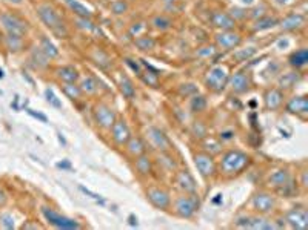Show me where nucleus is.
<instances>
[{
    "label": "nucleus",
    "mask_w": 308,
    "mask_h": 230,
    "mask_svg": "<svg viewBox=\"0 0 308 230\" xmlns=\"http://www.w3.org/2000/svg\"><path fill=\"white\" fill-rule=\"evenodd\" d=\"M299 80V75L294 72H287L279 79V88L282 89H290L296 85V82Z\"/></svg>",
    "instance_id": "72a5a7b5"
},
{
    "label": "nucleus",
    "mask_w": 308,
    "mask_h": 230,
    "mask_svg": "<svg viewBox=\"0 0 308 230\" xmlns=\"http://www.w3.org/2000/svg\"><path fill=\"white\" fill-rule=\"evenodd\" d=\"M228 69L225 66H213L207 74V85L213 91H222L228 83Z\"/></svg>",
    "instance_id": "423d86ee"
},
{
    "label": "nucleus",
    "mask_w": 308,
    "mask_h": 230,
    "mask_svg": "<svg viewBox=\"0 0 308 230\" xmlns=\"http://www.w3.org/2000/svg\"><path fill=\"white\" fill-rule=\"evenodd\" d=\"M0 224H2L5 228H14V218L10 213H5L0 216Z\"/></svg>",
    "instance_id": "49530a36"
},
{
    "label": "nucleus",
    "mask_w": 308,
    "mask_h": 230,
    "mask_svg": "<svg viewBox=\"0 0 308 230\" xmlns=\"http://www.w3.org/2000/svg\"><path fill=\"white\" fill-rule=\"evenodd\" d=\"M45 98H46V101H48L51 106H54V107H57V109L62 107V103H60V100L57 98V95L54 94L53 89H45Z\"/></svg>",
    "instance_id": "ea45409f"
},
{
    "label": "nucleus",
    "mask_w": 308,
    "mask_h": 230,
    "mask_svg": "<svg viewBox=\"0 0 308 230\" xmlns=\"http://www.w3.org/2000/svg\"><path fill=\"white\" fill-rule=\"evenodd\" d=\"M7 45L11 51H19L22 48V39L19 37H11V35H7Z\"/></svg>",
    "instance_id": "c03bdc74"
},
{
    "label": "nucleus",
    "mask_w": 308,
    "mask_h": 230,
    "mask_svg": "<svg viewBox=\"0 0 308 230\" xmlns=\"http://www.w3.org/2000/svg\"><path fill=\"white\" fill-rule=\"evenodd\" d=\"M179 92L182 95H191V94H197V88L194 85L188 83V85H182L180 89H179Z\"/></svg>",
    "instance_id": "de8ad7c7"
},
{
    "label": "nucleus",
    "mask_w": 308,
    "mask_h": 230,
    "mask_svg": "<svg viewBox=\"0 0 308 230\" xmlns=\"http://www.w3.org/2000/svg\"><path fill=\"white\" fill-rule=\"evenodd\" d=\"M77 26L82 28V29H85V31H89V32L97 31L96 25H94L89 19H83V17H79V19H77Z\"/></svg>",
    "instance_id": "37998d69"
},
{
    "label": "nucleus",
    "mask_w": 308,
    "mask_h": 230,
    "mask_svg": "<svg viewBox=\"0 0 308 230\" xmlns=\"http://www.w3.org/2000/svg\"><path fill=\"white\" fill-rule=\"evenodd\" d=\"M211 23H213L216 28L222 29V31H230V29L234 28L236 20H234L230 14H227V13H214V14L211 16Z\"/></svg>",
    "instance_id": "f3484780"
},
{
    "label": "nucleus",
    "mask_w": 308,
    "mask_h": 230,
    "mask_svg": "<svg viewBox=\"0 0 308 230\" xmlns=\"http://www.w3.org/2000/svg\"><path fill=\"white\" fill-rule=\"evenodd\" d=\"M125 63L137 74V75H140V72L143 71V65H142V62H137V60H133V59H125Z\"/></svg>",
    "instance_id": "a18cd8bd"
},
{
    "label": "nucleus",
    "mask_w": 308,
    "mask_h": 230,
    "mask_svg": "<svg viewBox=\"0 0 308 230\" xmlns=\"http://www.w3.org/2000/svg\"><path fill=\"white\" fill-rule=\"evenodd\" d=\"M7 203V194L4 189H0V206H4Z\"/></svg>",
    "instance_id": "864d4df0"
},
{
    "label": "nucleus",
    "mask_w": 308,
    "mask_h": 230,
    "mask_svg": "<svg viewBox=\"0 0 308 230\" xmlns=\"http://www.w3.org/2000/svg\"><path fill=\"white\" fill-rule=\"evenodd\" d=\"M94 119L99 126L105 128V129H111V126L116 122V113L111 107H108L105 104H97L94 107Z\"/></svg>",
    "instance_id": "9b49d317"
},
{
    "label": "nucleus",
    "mask_w": 308,
    "mask_h": 230,
    "mask_svg": "<svg viewBox=\"0 0 308 230\" xmlns=\"http://www.w3.org/2000/svg\"><path fill=\"white\" fill-rule=\"evenodd\" d=\"M291 228L294 230H306L308 228V213L305 209L297 207V209H291L285 219H284Z\"/></svg>",
    "instance_id": "9d476101"
},
{
    "label": "nucleus",
    "mask_w": 308,
    "mask_h": 230,
    "mask_svg": "<svg viewBox=\"0 0 308 230\" xmlns=\"http://www.w3.org/2000/svg\"><path fill=\"white\" fill-rule=\"evenodd\" d=\"M176 186L185 194H196L197 192L196 180L188 170H180L179 172L177 177H176Z\"/></svg>",
    "instance_id": "2eb2a0df"
},
{
    "label": "nucleus",
    "mask_w": 308,
    "mask_h": 230,
    "mask_svg": "<svg viewBox=\"0 0 308 230\" xmlns=\"http://www.w3.org/2000/svg\"><path fill=\"white\" fill-rule=\"evenodd\" d=\"M64 4H67L70 7V10L77 17H83V19H89L91 17V10L86 8L83 4H80L79 0H64Z\"/></svg>",
    "instance_id": "393cba45"
},
{
    "label": "nucleus",
    "mask_w": 308,
    "mask_h": 230,
    "mask_svg": "<svg viewBox=\"0 0 308 230\" xmlns=\"http://www.w3.org/2000/svg\"><path fill=\"white\" fill-rule=\"evenodd\" d=\"M287 110L291 113H306L308 112V100L306 97H294L288 101Z\"/></svg>",
    "instance_id": "4be33fe9"
},
{
    "label": "nucleus",
    "mask_w": 308,
    "mask_h": 230,
    "mask_svg": "<svg viewBox=\"0 0 308 230\" xmlns=\"http://www.w3.org/2000/svg\"><path fill=\"white\" fill-rule=\"evenodd\" d=\"M194 164L197 167V172L203 177L208 178L216 172V163L213 160V155L208 152H199L194 155Z\"/></svg>",
    "instance_id": "6e6552de"
},
{
    "label": "nucleus",
    "mask_w": 308,
    "mask_h": 230,
    "mask_svg": "<svg viewBox=\"0 0 308 230\" xmlns=\"http://www.w3.org/2000/svg\"><path fill=\"white\" fill-rule=\"evenodd\" d=\"M111 137L117 144H120V146L127 144V141L131 138V131H130L125 120H117L116 119L114 125L111 126Z\"/></svg>",
    "instance_id": "ddd939ff"
},
{
    "label": "nucleus",
    "mask_w": 308,
    "mask_h": 230,
    "mask_svg": "<svg viewBox=\"0 0 308 230\" xmlns=\"http://www.w3.org/2000/svg\"><path fill=\"white\" fill-rule=\"evenodd\" d=\"M190 107L193 112H202L205 110V107H207V98H205L203 95H199V94H194L191 101H190Z\"/></svg>",
    "instance_id": "473e14b6"
},
{
    "label": "nucleus",
    "mask_w": 308,
    "mask_h": 230,
    "mask_svg": "<svg viewBox=\"0 0 308 230\" xmlns=\"http://www.w3.org/2000/svg\"><path fill=\"white\" fill-rule=\"evenodd\" d=\"M306 62H308V52H306V49H299V51H296V52H293L290 55V65L291 66L300 68Z\"/></svg>",
    "instance_id": "c756f323"
},
{
    "label": "nucleus",
    "mask_w": 308,
    "mask_h": 230,
    "mask_svg": "<svg viewBox=\"0 0 308 230\" xmlns=\"http://www.w3.org/2000/svg\"><path fill=\"white\" fill-rule=\"evenodd\" d=\"M23 228H40V225H23Z\"/></svg>",
    "instance_id": "bf43d9fd"
},
{
    "label": "nucleus",
    "mask_w": 308,
    "mask_h": 230,
    "mask_svg": "<svg viewBox=\"0 0 308 230\" xmlns=\"http://www.w3.org/2000/svg\"><path fill=\"white\" fill-rule=\"evenodd\" d=\"M39 48L42 49V52L48 57V59H54V57L59 55V49L56 48V45L51 42L48 37H42L40 39V46Z\"/></svg>",
    "instance_id": "bb28decb"
},
{
    "label": "nucleus",
    "mask_w": 308,
    "mask_h": 230,
    "mask_svg": "<svg viewBox=\"0 0 308 230\" xmlns=\"http://www.w3.org/2000/svg\"><path fill=\"white\" fill-rule=\"evenodd\" d=\"M264 11H265V8L264 7H261V8H256L254 11H253V17H262L264 16Z\"/></svg>",
    "instance_id": "603ef678"
},
{
    "label": "nucleus",
    "mask_w": 308,
    "mask_h": 230,
    "mask_svg": "<svg viewBox=\"0 0 308 230\" xmlns=\"http://www.w3.org/2000/svg\"><path fill=\"white\" fill-rule=\"evenodd\" d=\"M268 183L274 189H279L281 192H284L287 187L291 186V175H290L288 169H279V170L273 172L268 178Z\"/></svg>",
    "instance_id": "4468645a"
},
{
    "label": "nucleus",
    "mask_w": 308,
    "mask_h": 230,
    "mask_svg": "<svg viewBox=\"0 0 308 230\" xmlns=\"http://www.w3.org/2000/svg\"><path fill=\"white\" fill-rule=\"evenodd\" d=\"M136 169H137V172H139L140 175H149L151 170H152L151 160L145 154L136 157Z\"/></svg>",
    "instance_id": "cd10ccee"
},
{
    "label": "nucleus",
    "mask_w": 308,
    "mask_h": 230,
    "mask_svg": "<svg viewBox=\"0 0 308 230\" xmlns=\"http://www.w3.org/2000/svg\"><path fill=\"white\" fill-rule=\"evenodd\" d=\"M125 146H127V150H128L133 157H139V155H142V154L146 152V144H145L143 140L139 138V137H131V138L127 141Z\"/></svg>",
    "instance_id": "b1692460"
},
{
    "label": "nucleus",
    "mask_w": 308,
    "mask_h": 230,
    "mask_svg": "<svg viewBox=\"0 0 308 230\" xmlns=\"http://www.w3.org/2000/svg\"><path fill=\"white\" fill-rule=\"evenodd\" d=\"M216 43L224 48V49H231L236 48L240 43V35L234 31H222L216 35Z\"/></svg>",
    "instance_id": "dca6fc26"
},
{
    "label": "nucleus",
    "mask_w": 308,
    "mask_h": 230,
    "mask_svg": "<svg viewBox=\"0 0 308 230\" xmlns=\"http://www.w3.org/2000/svg\"><path fill=\"white\" fill-rule=\"evenodd\" d=\"M7 2H10V4H14V5H20L23 0H7Z\"/></svg>",
    "instance_id": "6e6d98bb"
},
{
    "label": "nucleus",
    "mask_w": 308,
    "mask_h": 230,
    "mask_svg": "<svg viewBox=\"0 0 308 230\" xmlns=\"http://www.w3.org/2000/svg\"><path fill=\"white\" fill-rule=\"evenodd\" d=\"M278 25V20L274 17H270V16H262L259 17L258 20L254 22V31H265V29H270L273 26Z\"/></svg>",
    "instance_id": "c85d7f7f"
},
{
    "label": "nucleus",
    "mask_w": 308,
    "mask_h": 230,
    "mask_svg": "<svg viewBox=\"0 0 308 230\" xmlns=\"http://www.w3.org/2000/svg\"><path fill=\"white\" fill-rule=\"evenodd\" d=\"M0 23H2L4 29L7 31V35L22 39L26 32V23L20 17H17L11 13L0 14Z\"/></svg>",
    "instance_id": "7ed1b4c3"
},
{
    "label": "nucleus",
    "mask_w": 308,
    "mask_h": 230,
    "mask_svg": "<svg viewBox=\"0 0 308 230\" xmlns=\"http://www.w3.org/2000/svg\"><path fill=\"white\" fill-rule=\"evenodd\" d=\"M174 2H179V0H164V4L170 5V4H174Z\"/></svg>",
    "instance_id": "13d9d810"
},
{
    "label": "nucleus",
    "mask_w": 308,
    "mask_h": 230,
    "mask_svg": "<svg viewBox=\"0 0 308 230\" xmlns=\"http://www.w3.org/2000/svg\"><path fill=\"white\" fill-rule=\"evenodd\" d=\"M80 89H82V92H86V94H96L99 89V83L94 77L88 75L80 82Z\"/></svg>",
    "instance_id": "7c9ffc66"
},
{
    "label": "nucleus",
    "mask_w": 308,
    "mask_h": 230,
    "mask_svg": "<svg viewBox=\"0 0 308 230\" xmlns=\"http://www.w3.org/2000/svg\"><path fill=\"white\" fill-rule=\"evenodd\" d=\"M254 54H256V49H254V48H247V49H242V51L234 52V59H237L239 62H245V60L250 59V57H253Z\"/></svg>",
    "instance_id": "a19ab883"
},
{
    "label": "nucleus",
    "mask_w": 308,
    "mask_h": 230,
    "mask_svg": "<svg viewBox=\"0 0 308 230\" xmlns=\"http://www.w3.org/2000/svg\"><path fill=\"white\" fill-rule=\"evenodd\" d=\"M134 43L140 51H151V49H154V46H156V40L152 37H137L134 40Z\"/></svg>",
    "instance_id": "f704fd0d"
},
{
    "label": "nucleus",
    "mask_w": 308,
    "mask_h": 230,
    "mask_svg": "<svg viewBox=\"0 0 308 230\" xmlns=\"http://www.w3.org/2000/svg\"><path fill=\"white\" fill-rule=\"evenodd\" d=\"M56 74H57V77H59L60 80H64L65 83H76L77 79H79V72H77V69L73 68V66H62V68H59V69L56 71Z\"/></svg>",
    "instance_id": "a878e982"
},
{
    "label": "nucleus",
    "mask_w": 308,
    "mask_h": 230,
    "mask_svg": "<svg viewBox=\"0 0 308 230\" xmlns=\"http://www.w3.org/2000/svg\"><path fill=\"white\" fill-rule=\"evenodd\" d=\"M2 77H4V71H2V69H0V79H2Z\"/></svg>",
    "instance_id": "680f3d73"
},
{
    "label": "nucleus",
    "mask_w": 308,
    "mask_h": 230,
    "mask_svg": "<svg viewBox=\"0 0 308 230\" xmlns=\"http://www.w3.org/2000/svg\"><path fill=\"white\" fill-rule=\"evenodd\" d=\"M278 4H288V2H291V0H276Z\"/></svg>",
    "instance_id": "052dcab7"
},
{
    "label": "nucleus",
    "mask_w": 308,
    "mask_h": 230,
    "mask_svg": "<svg viewBox=\"0 0 308 230\" xmlns=\"http://www.w3.org/2000/svg\"><path fill=\"white\" fill-rule=\"evenodd\" d=\"M251 204L253 209L259 213H270L274 209V197L268 192H259L253 197Z\"/></svg>",
    "instance_id": "f8f14e48"
},
{
    "label": "nucleus",
    "mask_w": 308,
    "mask_h": 230,
    "mask_svg": "<svg viewBox=\"0 0 308 230\" xmlns=\"http://www.w3.org/2000/svg\"><path fill=\"white\" fill-rule=\"evenodd\" d=\"M247 228H253V230H271V228H278V224H274L273 221H270L267 218L250 216L248 222H247Z\"/></svg>",
    "instance_id": "aec40b11"
},
{
    "label": "nucleus",
    "mask_w": 308,
    "mask_h": 230,
    "mask_svg": "<svg viewBox=\"0 0 308 230\" xmlns=\"http://www.w3.org/2000/svg\"><path fill=\"white\" fill-rule=\"evenodd\" d=\"M152 25H154V28H156V29L164 31V29H168L173 23H171V20H170L168 17H165V16H158V17L152 19Z\"/></svg>",
    "instance_id": "4c0bfd02"
},
{
    "label": "nucleus",
    "mask_w": 308,
    "mask_h": 230,
    "mask_svg": "<svg viewBox=\"0 0 308 230\" xmlns=\"http://www.w3.org/2000/svg\"><path fill=\"white\" fill-rule=\"evenodd\" d=\"M282 98H284V95H282V92L279 89H270V91L265 92V106L268 109L274 110V109L281 107Z\"/></svg>",
    "instance_id": "5701e85b"
},
{
    "label": "nucleus",
    "mask_w": 308,
    "mask_h": 230,
    "mask_svg": "<svg viewBox=\"0 0 308 230\" xmlns=\"http://www.w3.org/2000/svg\"><path fill=\"white\" fill-rule=\"evenodd\" d=\"M146 137H148V140H149V143H151V146L154 147V149H158V150H161L162 154H167V152H170L171 150V147H173V144H171V141H170V138L159 129V128H154V126H151V128H148V131H146Z\"/></svg>",
    "instance_id": "0eeeda50"
},
{
    "label": "nucleus",
    "mask_w": 308,
    "mask_h": 230,
    "mask_svg": "<svg viewBox=\"0 0 308 230\" xmlns=\"http://www.w3.org/2000/svg\"><path fill=\"white\" fill-rule=\"evenodd\" d=\"M253 2H254V0H242V4H243V5H251Z\"/></svg>",
    "instance_id": "4d7b16f0"
},
{
    "label": "nucleus",
    "mask_w": 308,
    "mask_h": 230,
    "mask_svg": "<svg viewBox=\"0 0 308 230\" xmlns=\"http://www.w3.org/2000/svg\"><path fill=\"white\" fill-rule=\"evenodd\" d=\"M127 10H128V5L125 0H117V2H113V5H111V11L117 16L127 13Z\"/></svg>",
    "instance_id": "79ce46f5"
},
{
    "label": "nucleus",
    "mask_w": 308,
    "mask_h": 230,
    "mask_svg": "<svg viewBox=\"0 0 308 230\" xmlns=\"http://www.w3.org/2000/svg\"><path fill=\"white\" fill-rule=\"evenodd\" d=\"M142 65H143V71L140 72V79L148 85V86H152V88H158L159 86V75H158V71L152 69L145 60H140Z\"/></svg>",
    "instance_id": "6ab92c4d"
},
{
    "label": "nucleus",
    "mask_w": 308,
    "mask_h": 230,
    "mask_svg": "<svg viewBox=\"0 0 308 230\" xmlns=\"http://www.w3.org/2000/svg\"><path fill=\"white\" fill-rule=\"evenodd\" d=\"M142 28H143V25H142V23H139V26H133V28H131V34H136V35H137V34H139V31H140Z\"/></svg>",
    "instance_id": "5fc2aeb1"
},
{
    "label": "nucleus",
    "mask_w": 308,
    "mask_h": 230,
    "mask_svg": "<svg viewBox=\"0 0 308 230\" xmlns=\"http://www.w3.org/2000/svg\"><path fill=\"white\" fill-rule=\"evenodd\" d=\"M33 59L36 60V63L39 65V66H46L48 65V57L42 52V49L40 48H34L33 49Z\"/></svg>",
    "instance_id": "58836bf2"
},
{
    "label": "nucleus",
    "mask_w": 308,
    "mask_h": 230,
    "mask_svg": "<svg viewBox=\"0 0 308 230\" xmlns=\"http://www.w3.org/2000/svg\"><path fill=\"white\" fill-rule=\"evenodd\" d=\"M199 197L196 194H187L185 197H180L174 203V210L180 218H193L194 213L199 209Z\"/></svg>",
    "instance_id": "20e7f679"
},
{
    "label": "nucleus",
    "mask_w": 308,
    "mask_h": 230,
    "mask_svg": "<svg viewBox=\"0 0 308 230\" xmlns=\"http://www.w3.org/2000/svg\"><path fill=\"white\" fill-rule=\"evenodd\" d=\"M120 91H122V94H124L127 98H130V100H133V98L136 97V88H134L133 82H131L128 77H122V79H120Z\"/></svg>",
    "instance_id": "2f4dec72"
},
{
    "label": "nucleus",
    "mask_w": 308,
    "mask_h": 230,
    "mask_svg": "<svg viewBox=\"0 0 308 230\" xmlns=\"http://www.w3.org/2000/svg\"><path fill=\"white\" fill-rule=\"evenodd\" d=\"M37 14L42 19V22L54 34H57L59 37H67L68 35V31H67V26H65L64 20L60 19L59 13L51 5H48V4L40 5L37 8Z\"/></svg>",
    "instance_id": "f03ea898"
},
{
    "label": "nucleus",
    "mask_w": 308,
    "mask_h": 230,
    "mask_svg": "<svg viewBox=\"0 0 308 230\" xmlns=\"http://www.w3.org/2000/svg\"><path fill=\"white\" fill-rule=\"evenodd\" d=\"M146 198L149 200V203L154 207H158L161 210H168L171 206L170 194L164 189H159V187H149L146 190Z\"/></svg>",
    "instance_id": "1a4fd4ad"
},
{
    "label": "nucleus",
    "mask_w": 308,
    "mask_h": 230,
    "mask_svg": "<svg viewBox=\"0 0 308 230\" xmlns=\"http://www.w3.org/2000/svg\"><path fill=\"white\" fill-rule=\"evenodd\" d=\"M214 52H216L214 46H205V48H200V49L197 51V55H199V57H211Z\"/></svg>",
    "instance_id": "09e8293b"
},
{
    "label": "nucleus",
    "mask_w": 308,
    "mask_h": 230,
    "mask_svg": "<svg viewBox=\"0 0 308 230\" xmlns=\"http://www.w3.org/2000/svg\"><path fill=\"white\" fill-rule=\"evenodd\" d=\"M203 149H205V152H208V154H219L221 152V149H222V144L218 141V140H214V138H205L203 140Z\"/></svg>",
    "instance_id": "c9c22d12"
},
{
    "label": "nucleus",
    "mask_w": 308,
    "mask_h": 230,
    "mask_svg": "<svg viewBox=\"0 0 308 230\" xmlns=\"http://www.w3.org/2000/svg\"><path fill=\"white\" fill-rule=\"evenodd\" d=\"M64 92H65L71 100L80 98V95H82V89H80V86H77L76 83H65Z\"/></svg>",
    "instance_id": "e433bc0d"
},
{
    "label": "nucleus",
    "mask_w": 308,
    "mask_h": 230,
    "mask_svg": "<svg viewBox=\"0 0 308 230\" xmlns=\"http://www.w3.org/2000/svg\"><path fill=\"white\" fill-rule=\"evenodd\" d=\"M42 215L46 218V221H49V224H53L57 228H62V230H77V228H80V224L77 221H74L71 218H67V216H62L60 213L54 212L53 209H49V207H43Z\"/></svg>",
    "instance_id": "39448f33"
},
{
    "label": "nucleus",
    "mask_w": 308,
    "mask_h": 230,
    "mask_svg": "<svg viewBox=\"0 0 308 230\" xmlns=\"http://www.w3.org/2000/svg\"><path fill=\"white\" fill-rule=\"evenodd\" d=\"M303 23H305V19L302 14H290L281 22V28L284 31H294V29H299Z\"/></svg>",
    "instance_id": "412c9836"
},
{
    "label": "nucleus",
    "mask_w": 308,
    "mask_h": 230,
    "mask_svg": "<svg viewBox=\"0 0 308 230\" xmlns=\"http://www.w3.org/2000/svg\"><path fill=\"white\" fill-rule=\"evenodd\" d=\"M251 158L250 155H247L245 152L242 150H228L222 155V160H221V170L222 174L225 175H237L243 169L248 167Z\"/></svg>",
    "instance_id": "f257e3e1"
},
{
    "label": "nucleus",
    "mask_w": 308,
    "mask_h": 230,
    "mask_svg": "<svg viewBox=\"0 0 308 230\" xmlns=\"http://www.w3.org/2000/svg\"><path fill=\"white\" fill-rule=\"evenodd\" d=\"M193 132L196 134V137H203L205 135V126L200 122H196V125L193 126Z\"/></svg>",
    "instance_id": "8fccbe9b"
},
{
    "label": "nucleus",
    "mask_w": 308,
    "mask_h": 230,
    "mask_svg": "<svg viewBox=\"0 0 308 230\" xmlns=\"http://www.w3.org/2000/svg\"><path fill=\"white\" fill-rule=\"evenodd\" d=\"M80 190L83 192V194H86V195H89L91 198H94V200H100L102 201V198H100V195H96V194H93L91 190H88V189H85L83 186H80Z\"/></svg>",
    "instance_id": "3c124183"
},
{
    "label": "nucleus",
    "mask_w": 308,
    "mask_h": 230,
    "mask_svg": "<svg viewBox=\"0 0 308 230\" xmlns=\"http://www.w3.org/2000/svg\"><path fill=\"white\" fill-rule=\"evenodd\" d=\"M228 83H230V88L237 94H242V92L248 91V88H250V79L243 72H236L233 77L228 79Z\"/></svg>",
    "instance_id": "a211bd4d"
}]
</instances>
